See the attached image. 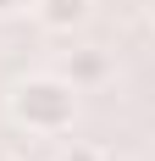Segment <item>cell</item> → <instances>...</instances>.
Returning <instances> with one entry per match:
<instances>
[{
    "mask_svg": "<svg viewBox=\"0 0 155 161\" xmlns=\"http://www.w3.org/2000/svg\"><path fill=\"white\" fill-rule=\"evenodd\" d=\"M0 161H11V156H0Z\"/></svg>",
    "mask_w": 155,
    "mask_h": 161,
    "instance_id": "cell-7",
    "label": "cell"
},
{
    "mask_svg": "<svg viewBox=\"0 0 155 161\" xmlns=\"http://www.w3.org/2000/svg\"><path fill=\"white\" fill-rule=\"evenodd\" d=\"M67 78H72V83H94V78H105V56H94V50L67 56Z\"/></svg>",
    "mask_w": 155,
    "mask_h": 161,
    "instance_id": "cell-3",
    "label": "cell"
},
{
    "mask_svg": "<svg viewBox=\"0 0 155 161\" xmlns=\"http://www.w3.org/2000/svg\"><path fill=\"white\" fill-rule=\"evenodd\" d=\"M56 161H100V150H89V145H72V150H61Z\"/></svg>",
    "mask_w": 155,
    "mask_h": 161,
    "instance_id": "cell-4",
    "label": "cell"
},
{
    "mask_svg": "<svg viewBox=\"0 0 155 161\" xmlns=\"http://www.w3.org/2000/svg\"><path fill=\"white\" fill-rule=\"evenodd\" d=\"M28 0H0V17H11V11H22Z\"/></svg>",
    "mask_w": 155,
    "mask_h": 161,
    "instance_id": "cell-5",
    "label": "cell"
},
{
    "mask_svg": "<svg viewBox=\"0 0 155 161\" xmlns=\"http://www.w3.org/2000/svg\"><path fill=\"white\" fill-rule=\"evenodd\" d=\"M150 17H155V0H150Z\"/></svg>",
    "mask_w": 155,
    "mask_h": 161,
    "instance_id": "cell-6",
    "label": "cell"
},
{
    "mask_svg": "<svg viewBox=\"0 0 155 161\" xmlns=\"http://www.w3.org/2000/svg\"><path fill=\"white\" fill-rule=\"evenodd\" d=\"M11 117L33 133H61L72 128V83L61 78H28L11 89Z\"/></svg>",
    "mask_w": 155,
    "mask_h": 161,
    "instance_id": "cell-1",
    "label": "cell"
},
{
    "mask_svg": "<svg viewBox=\"0 0 155 161\" xmlns=\"http://www.w3.org/2000/svg\"><path fill=\"white\" fill-rule=\"evenodd\" d=\"M33 11H39L45 28H72V22L89 17V0H33Z\"/></svg>",
    "mask_w": 155,
    "mask_h": 161,
    "instance_id": "cell-2",
    "label": "cell"
}]
</instances>
